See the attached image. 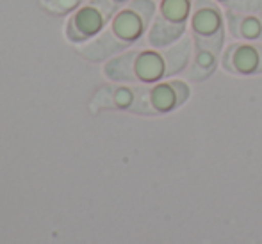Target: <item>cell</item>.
Wrapping results in <instances>:
<instances>
[{"instance_id": "cell-9", "label": "cell", "mask_w": 262, "mask_h": 244, "mask_svg": "<svg viewBox=\"0 0 262 244\" xmlns=\"http://www.w3.org/2000/svg\"><path fill=\"white\" fill-rule=\"evenodd\" d=\"M217 52L205 49L200 45H193V57H191L189 68H187V77L189 80H204L217 68Z\"/></svg>"}, {"instance_id": "cell-12", "label": "cell", "mask_w": 262, "mask_h": 244, "mask_svg": "<svg viewBox=\"0 0 262 244\" xmlns=\"http://www.w3.org/2000/svg\"><path fill=\"white\" fill-rule=\"evenodd\" d=\"M111 2H113L116 7H121L123 4H128V2H130V0H111Z\"/></svg>"}, {"instance_id": "cell-2", "label": "cell", "mask_w": 262, "mask_h": 244, "mask_svg": "<svg viewBox=\"0 0 262 244\" xmlns=\"http://www.w3.org/2000/svg\"><path fill=\"white\" fill-rule=\"evenodd\" d=\"M156 11V0H130L127 6L116 11L109 27L102 34L80 49V54L90 61H104L136 45L148 34Z\"/></svg>"}, {"instance_id": "cell-1", "label": "cell", "mask_w": 262, "mask_h": 244, "mask_svg": "<svg viewBox=\"0 0 262 244\" xmlns=\"http://www.w3.org/2000/svg\"><path fill=\"white\" fill-rule=\"evenodd\" d=\"M193 57V39L184 36L166 49H134L116 55L105 64L104 72L116 82L156 84L184 72Z\"/></svg>"}, {"instance_id": "cell-4", "label": "cell", "mask_w": 262, "mask_h": 244, "mask_svg": "<svg viewBox=\"0 0 262 244\" xmlns=\"http://www.w3.org/2000/svg\"><path fill=\"white\" fill-rule=\"evenodd\" d=\"M189 36L193 45H200L221 54L227 39V16L214 0H194L189 18Z\"/></svg>"}, {"instance_id": "cell-8", "label": "cell", "mask_w": 262, "mask_h": 244, "mask_svg": "<svg viewBox=\"0 0 262 244\" xmlns=\"http://www.w3.org/2000/svg\"><path fill=\"white\" fill-rule=\"evenodd\" d=\"M225 16H227V32L235 41H262V14L228 11Z\"/></svg>"}, {"instance_id": "cell-11", "label": "cell", "mask_w": 262, "mask_h": 244, "mask_svg": "<svg viewBox=\"0 0 262 244\" xmlns=\"http://www.w3.org/2000/svg\"><path fill=\"white\" fill-rule=\"evenodd\" d=\"M79 2L80 0H41V6L45 7L47 11H50V13L64 14V13H68L70 9H73Z\"/></svg>"}, {"instance_id": "cell-10", "label": "cell", "mask_w": 262, "mask_h": 244, "mask_svg": "<svg viewBox=\"0 0 262 244\" xmlns=\"http://www.w3.org/2000/svg\"><path fill=\"white\" fill-rule=\"evenodd\" d=\"M220 6L228 7V11H239V13H253L259 9L260 0H214Z\"/></svg>"}, {"instance_id": "cell-6", "label": "cell", "mask_w": 262, "mask_h": 244, "mask_svg": "<svg viewBox=\"0 0 262 244\" xmlns=\"http://www.w3.org/2000/svg\"><path fill=\"white\" fill-rule=\"evenodd\" d=\"M118 7L111 0H91L86 7L75 13L66 29V36L75 43L91 39L104 29L107 21H111Z\"/></svg>"}, {"instance_id": "cell-5", "label": "cell", "mask_w": 262, "mask_h": 244, "mask_svg": "<svg viewBox=\"0 0 262 244\" xmlns=\"http://www.w3.org/2000/svg\"><path fill=\"white\" fill-rule=\"evenodd\" d=\"M191 95L187 82L180 79H168L154 86L136 87V98L130 110L141 114H164L180 107Z\"/></svg>"}, {"instance_id": "cell-7", "label": "cell", "mask_w": 262, "mask_h": 244, "mask_svg": "<svg viewBox=\"0 0 262 244\" xmlns=\"http://www.w3.org/2000/svg\"><path fill=\"white\" fill-rule=\"evenodd\" d=\"M220 64L232 75H255L262 72V41H232L221 52Z\"/></svg>"}, {"instance_id": "cell-3", "label": "cell", "mask_w": 262, "mask_h": 244, "mask_svg": "<svg viewBox=\"0 0 262 244\" xmlns=\"http://www.w3.org/2000/svg\"><path fill=\"white\" fill-rule=\"evenodd\" d=\"M194 0H159L156 16L146 34V43L154 49H166L182 39L189 29Z\"/></svg>"}]
</instances>
